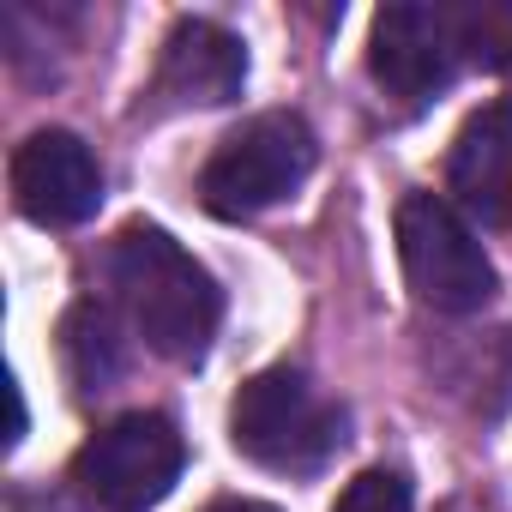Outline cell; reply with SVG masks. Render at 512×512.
I'll return each instance as SVG.
<instances>
[{
	"instance_id": "cell-1",
	"label": "cell",
	"mask_w": 512,
	"mask_h": 512,
	"mask_svg": "<svg viewBox=\"0 0 512 512\" xmlns=\"http://www.w3.org/2000/svg\"><path fill=\"white\" fill-rule=\"evenodd\" d=\"M109 284L133 320V332L145 338V350H157L163 362H205L217 320H223V296L211 284V272L193 253L157 229V223H127L109 247Z\"/></svg>"
},
{
	"instance_id": "cell-2",
	"label": "cell",
	"mask_w": 512,
	"mask_h": 512,
	"mask_svg": "<svg viewBox=\"0 0 512 512\" xmlns=\"http://www.w3.org/2000/svg\"><path fill=\"white\" fill-rule=\"evenodd\" d=\"M229 440L241 458L278 476H314L344 452V410L302 374V368H266L253 374L229 404Z\"/></svg>"
},
{
	"instance_id": "cell-3",
	"label": "cell",
	"mask_w": 512,
	"mask_h": 512,
	"mask_svg": "<svg viewBox=\"0 0 512 512\" xmlns=\"http://www.w3.org/2000/svg\"><path fill=\"white\" fill-rule=\"evenodd\" d=\"M314 127L290 109H266L241 121L199 169V205L223 223H241V217H260L272 205H284L308 175H314Z\"/></svg>"
},
{
	"instance_id": "cell-4",
	"label": "cell",
	"mask_w": 512,
	"mask_h": 512,
	"mask_svg": "<svg viewBox=\"0 0 512 512\" xmlns=\"http://www.w3.org/2000/svg\"><path fill=\"white\" fill-rule=\"evenodd\" d=\"M181 464H187V446H181L175 422L157 410H133L79 446L73 488L97 512H151L181 482Z\"/></svg>"
},
{
	"instance_id": "cell-5",
	"label": "cell",
	"mask_w": 512,
	"mask_h": 512,
	"mask_svg": "<svg viewBox=\"0 0 512 512\" xmlns=\"http://www.w3.org/2000/svg\"><path fill=\"white\" fill-rule=\"evenodd\" d=\"M398 260L410 290L440 314H470L494 296V260L482 253L470 217L452 199L404 193L398 205Z\"/></svg>"
},
{
	"instance_id": "cell-6",
	"label": "cell",
	"mask_w": 512,
	"mask_h": 512,
	"mask_svg": "<svg viewBox=\"0 0 512 512\" xmlns=\"http://www.w3.org/2000/svg\"><path fill=\"white\" fill-rule=\"evenodd\" d=\"M458 31L452 7H428V0H392L374 13L368 31V73L398 109H428L452 79H458Z\"/></svg>"
},
{
	"instance_id": "cell-7",
	"label": "cell",
	"mask_w": 512,
	"mask_h": 512,
	"mask_svg": "<svg viewBox=\"0 0 512 512\" xmlns=\"http://www.w3.org/2000/svg\"><path fill=\"white\" fill-rule=\"evenodd\" d=\"M13 205L43 229H73L103 205V169L67 127H43L13 151Z\"/></svg>"
},
{
	"instance_id": "cell-8",
	"label": "cell",
	"mask_w": 512,
	"mask_h": 512,
	"mask_svg": "<svg viewBox=\"0 0 512 512\" xmlns=\"http://www.w3.org/2000/svg\"><path fill=\"white\" fill-rule=\"evenodd\" d=\"M241 85H247V49L235 31L211 19H181L163 37L151 97H163L169 109H223L241 97Z\"/></svg>"
},
{
	"instance_id": "cell-9",
	"label": "cell",
	"mask_w": 512,
	"mask_h": 512,
	"mask_svg": "<svg viewBox=\"0 0 512 512\" xmlns=\"http://www.w3.org/2000/svg\"><path fill=\"white\" fill-rule=\"evenodd\" d=\"M446 187L482 229H512V103H482L446 157Z\"/></svg>"
},
{
	"instance_id": "cell-10",
	"label": "cell",
	"mask_w": 512,
	"mask_h": 512,
	"mask_svg": "<svg viewBox=\"0 0 512 512\" xmlns=\"http://www.w3.org/2000/svg\"><path fill=\"white\" fill-rule=\"evenodd\" d=\"M67 368L79 380V392H109L121 380V344H115V320L97 302H79L67 314Z\"/></svg>"
},
{
	"instance_id": "cell-11",
	"label": "cell",
	"mask_w": 512,
	"mask_h": 512,
	"mask_svg": "<svg viewBox=\"0 0 512 512\" xmlns=\"http://www.w3.org/2000/svg\"><path fill=\"white\" fill-rule=\"evenodd\" d=\"M452 31H458V55L470 67L512 79V0H458Z\"/></svg>"
},
{
	"instance_id": "cell-12",
	"label": "cell",
	"mask_w": 512,
	"mask_h": 512,
	"mask_svg": "<svg viewBox=\"0 0 512 512\" xmlns=\"http://www.w3.org/2000/svg\"><path fill=\"white\" fill-rule=\"evenodd\" d=\"M332 512H410V482L398 470H362Z\"/></svg>"
},
{
	"instance_id": "cell-13",
	"label": "cell",
	"mask_w": 512,
	"mask_h": 512,
	"mask_svg": "<svg viewBox=\"0 0 512 512\" xmlns=\"http://www.w3.org/2000/svg\"><path fill=\"white\" fill-rule=\"evenodd\" d=\"M205 512H272V506H260V500H217V506H205Z\"/></svg>"
}]
</instances>
